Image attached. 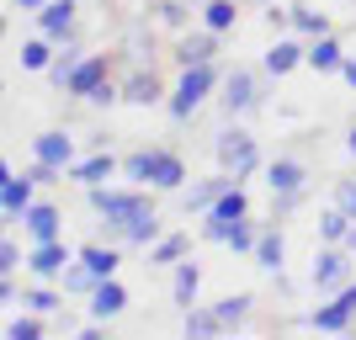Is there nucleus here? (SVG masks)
I'll return each mask as SVG.
<instances>
[{
    "instance_id": "f257e3e1",
    "label": "nucleus",
    "mask_w": 356,
    "mask_h": 340,
    "mask_svg": "<svg viewBox=\"0 0 356 340\" xmlns=\"http://www.w3.org/2000/svg\"><path fill=\"white\" fill-rule=\"evenodd\" d=\"M122 176L134 186H149V192H181L186 186V160L176 149H134V154H122Z\"/></svg>"
},
{
    "instance_id": "f03ea898",
    "label": "nucleus",
    "mask_w": 356,
    "mask_h": 340,
    "mask_svg": "<svg viewBox=\"0 0 356 340\" xmlns=\"http://www.w3.org/2000/svg\"><path fill=\"white\" fill-rule=\"evenodd\" d=\"M86 202H90V213L102 218V229H118V223H128L134 213H149V192L144 186H112V181H102V186H86Z\"/></svg>"
},
{
    "instance_id": "7ed1b4c3",
    "label": "nucleus",
    "mask_w": 356,
    "mask_h": 340,
    "mask_svg": "<svg viewBox=\"0 0 356 340\" xmlns=\"http://www.w3.org/2000/svg\"><path fill=\"white\" fill-rule=\"evenodd\" d=\"M218 86H223V80H218V70H213V64H186V70L176 74L170 96H165L170 118H176V122H192V112H197L202 102H208V96H213Z\"/></svg>"
},
{
    "instance_id": "20e7f679",
    "label": "nucleus",
    "mask_w": 356,
    "mask_h": 340,
    "mask_svg": "<svg viewBox=\"0 0 356 340\" xmlns=\"http://www.w3.org/2000/svg\"><path fill=\"white\" fill-rule=\"evenodd\" d=\"M213 154H218V170H229L234 181H250L255 170H261V144H255V133H250V128H239L234 118H229V128L218 133Z\"/></svg>"
},
{
    "instance_id": "39448f33",
    "label": "nucleus",
    "mask_w": 356,
    "mask_h": 340,
    "mask_svg": "<svg viewBox=\"0 0 356 340\" xmlns=\"http://www.w3.org/2000/svg\"><path fill=\"white\" fill-rule=\"evenodd\" d=\"M250 218V197H245V181H234L229 192L218 197V202L202 213V239H213V245H229V234H234V223Z\"/></svg>"
},
{
    "instance_id": "423d86ee",
    "label": "nucleus",
    "mask_w": 356,
    "mask_h": 340,
    "mask_svg": "<svg viewBox=\"0 0 356 340\" xmlns=\"http://www.w3.org/2000/svg\"><path fill=\"white\" fill-rule=\"evenodd\" d=\"M309 330H319V335H346V330H356V282H346L341 293H330V303H319V309L309 314Z\"/></svg>"
},
{
    "instance_id": "0eeeda50",
    "label": "nucleus",
    "mask_w": 356,
    "mask_h": 340,
    "mask_svg": "<svg viewBox=\"0 0 356 340\" xmlns=\"http://www.w3.org/2000/svg\"><path fill=\"white\" fill-rule=\"evenodd\" d=\"M309 282H314V293H341L351 282V250L346 245H319V255L309 266Z\"/></svg>"
},
{
    "instance_id": "6e6552de",
    "label": "nucleus",
    "mask_w": 356,
    "mask_h": 340,
    "mask_svg": "<svg viewBox=\"0 0 356 340\" xmlns=\"http://www.w3.org/2000/svg\"><path fill=\"white\" fill-rule=\"evenodd\" d=\"M218 102L229 118H245V112H255L261 106V80H255V70H229L218 86Z\"/></svg>"
},
{
    "instance_id": "1a4fd4ad",
    "label": "nucleus",
    "mask_w": 356,
    "mask_h": 340,
    "mask_svg": "<svg viewBox=\"0 0 356 340\" xmlns=\"http://www.w3.org/2000/svg\"><path fill=\"white\" fill-rule=\"evenodd\" d=\"M74 255H80V250H70L64 239H43V245H32V250H27V271L38 282H59Z\"/></svg>"
},
{
    "instance_id": "9d476101",
    "label": "nucleus",
    "mask_w": 356,
    "mask_h": 340,
    "mask_svg": "<svg viewBox=\"0 0 356 340\" xmlns=\"http://www.w3.org/2000/svg\"><path fill=\"white\" fill-rule=\"evenodd\" d=\"M32 186H38V181H32V176H16L11 165L0 170V218H6V223H22V213L38 202Z\"/></svg>"
},
{
    "instance_id": "9b49d317",
    "label": "nucleus",
    "mask_w": 356,
    "mask_h": 340,
    "mask_svg": "<svg viewBox=\"0 0 356 340\" xmlns=\"http://www.w3.org/2000/svg\"><path fill=\"white\" fill-rule=\"evenodd\" d=\"M218 38H223V32H213V27H202V32H181L176 48H170L176 70H186V64H213V59H218Z\"/></svg>"
},
{
    "instance_id": "f8f14e48",
    "label": "nucleus",
    "mask_w": 356,
    "mask_h": 340,
    "mask_svg": "<svg viewBox=\"0 0 356 340\" xmlns=\"http://www.w3.org/2000/svg\"><path fill=\"white\" fill-rule=\"evenodd\" d=\"M106 80H112V59H106V54H86V59L74 64V74L64 80V90L80 96V102H90V90H102Z\"/></svg>"
},
{
    "instance_id": "ddd939ff",
    "label": "nucleus",
    "mask_w": 356,
    "mask_h": 340,
    "mask_svg": "<svg viewBox=\"0 0 356 340\" xmlns=\"http://www.w3.org/2000/svg\"><path fill=\"white\" fill-rule=\"evenodd\" d=\"M160 234H165V229H160V213H154V207H149V213H134V218L118 223V229H106V239L122 245V250H134V245H144V250H149Z\"/></svg>"
},
{
    "instance_id": "4468645a",
    "label": "nucleus",
    "mask_w": 356,
    "mask_h": 340,
    "mask_svg": "<svg viewBox=\"0 0 356 340\" xmlns=\"http://www.w3.org/2000/svg\"><path fill=\"white\" fill-rule=\"evenodd\" d=\"M32 160H43V165H54V170L70 176V165H74V133H64V128L38 133V138H32Z\"/></svg>"
},
{
    "instance_id": "2eb2a0df",
    "label": "nucleus",
    "mask_w": 356,
    "mask_h": 340,
    "mask_svg": "<svg viewBox=\"0 0 356 340\" xmlns=\"http://www.w3.org/2000/svg\"><path fill=\"white\" fill-rule=\"evenodd\" d=\"M122 102L128 106H154V102H165V86H160V74H154V64H134V70L122 74Z\"/></svg>"
},
{
    "instance_id": "dca6fc26",
    "label": "nucleus",
    "mask_w": 356,
    "mask_h": 340,
    "mask_svg": "<svg viewBox=\"0 0 356 340\" xmlns=\"http://www.w3.org/2000/svg\"><path fill=\"white\" fill-rule=\"evenodd\" d=\"M112 176H122V160L112 149H96V154L70 165V181H80V186H102V181H112Z\"/></svg>"
},
{
    "instance_id": "f3484780",
    "label": "nucleus",
    "mask_w": 356,
    "mask_h": 340,
    "mask_svg": "<svg viewBox=\"0 0 356 340\" xmlns=\"http://www.w3.org/2000/svg\"><path fill=\"white\" fill-rule=\"evenodd\" d=\"M22 229H27L32 245H43V239H64V213L54 202H32L22 213Z\"/></svg>"
},
{
    "instance_id": "a211bd4d",
    "label": "nucleus",
    "mask_w": 356,
    "mask_h": 340,
    "mask_svg": "<svg viewBox=\"0 0 356 340\" xmlns=\"http://www.w3.org/2000/svg\"><path fill=\"white\" fill-rule=\"evenodd\" d=\"M303 59H309V43H303V38H277V43L266 48V59H261V70L282 80V74H293V70H298Z\"/></svg>"
},
{
    "instance_id": "6ab92c4d",
    "label": "nucleus",
    "mask_w": 356,
    "mask_h": 340,
    "mask_svg": "<svg viewBox=\"0 0 356 340\" xmlns=\"http://www.w3.org/2000/svg\"><path fill=\"white\" fill-rule=\"evenodd\" d=\"M197 293H202V266L186 255V261H176V266H170V303H176V309H192Z\"/></svg>"
},
{
    "instance_id": "aec40b11",
    "label": "nucleus",
    "mask_w": 356,
    "mask_h": 340,
    "mask_svg": "<svg viewBox=\"0 0 356 340\" xmlns=\"http://www.w3.org/2000/svg\"><path fill=\"white\" fill-rule=\"evenodd\" d=\"M86 303H90V319H118V314L128 309V287H122L118 277H102Z\"/></svg>"
},
{
    "instance_id": "412c9836",
    "label": "nucleus",
    "mask_w": 356,
    "mask_h": 340,
    "mask_svg": "<svg viewBox=\"0 0 356 340\" xmlns=\"http://www.w3.org/2000/svg\"><path fill=\"white\" fill-rule=\"evenodd\" d=\"M309 64L314 74H341V64H346V48H341V38L335 32H325V38H309Z\"/></svg>"
},
{
    "instance_id": "4be33fe9",
    "label": "nucleus",
    "mask_w": 356,
    "mask_h": 340,
    "mask_svg": "<svg viewBox=\"0 0 356 340\" xmlns=\"http://www.w3.org/2000/svg\"><path fill=\"white\" fill-rule=\"evenodd\" d=\"M229 186H234V176H229V170H218V176H208V181H197L192 192H186V218H202V213H208V207L218 202Z\"/></svg>"
},
{
    "instance_id": "5701e85b",
    "label": "nucleus",
    "mask_w": 356,
    "mask_h": 340,
    "mask_svg": "<svg viewBox=\"0 0 356 340\" xmlns=\"http://www.w3.org/2000/svg\"><path fill=\"white\" fill-rule=\"evenodd\" d=\"M74 16H80V6H74V0H48L43 11H38V32H48V38H70L74 32Z\"/></svg>"
},
{
    "instance_id": "b1692460",
    "label": "nucleus",
    "mask_w": 356,
    "mask_h": 340,
    "mask_svg": "<svg viewBox=\"0 0 356 340\" xmlns=\"http://www.w3.org/2000/svg\"><path fill=\"white\" fill-rule=\"evenodd\" d=\"M186 255H192V234L170 229V234H160L154 245H149V266H176V261H186Z\"/></svg>"
},
{
    "instance_id": "393cba45",
    "label": "nucleus",
    "mask_w": 356,
    "mask_h": 340,
    "mask_svg": "<svg viewBox=\"0 0 356 340\" xmlns=\"http://www.w3.org/2000/svg\"><path fill=\"white\" fill-rule=\"evenodd\" d=\"M282 255H287V245H282V229H277V223H266V229H261V239H255V266L261 271H282Z\"/></svg>"
},
{
    "instance_id": "a878e982",
    "label": "nucleus",
    "mask_w": 356,
    "mask_h": 340,
    "mask_svg": "<svg viewBox=\"0 0 356 340\" xmlns=\"http://www.w3.org/2000/svg\"><path fill=\"white\" fill-rule=\"evenodd\" d=\"M80 261H86L96 277H118V266H122V245H112V239H96V245H86V250H80Z\"/></svg>"
},
{
    "instance_id": "bb28decb",
    "label": "nucleus",
    "mask_w": 356,
    "mask_h": 340,
    "mask_svg": "<svg viewBox=\"0 0 356 340\" xmlns=\"http://www.w3.org/2000/svg\"><path fill=\"white\" fill-rule=\"evenodd\" d=\"M54 54H59V38L38 32V38H27V43H22V70H32V74H48Z\"/></svg>"
},
{
    "instance_id": "cd10ccee",
    "label": "nucleus",
    "mask_w": 356,
    "mask_h": 340,
    "mask_svg": "<svg viewBox=\"0 0 356 340\" xmlns=\"http://www.w3.org/2000/svg\"><path fill=\"white\" fill-rule=\"evenodd\" d=\"M80 59H86V54H80V43H74V32H70V38L59 43V54H54V64H48V86L64 90V80L74 74V64H80Z\"/></svg>"
},
{
    "instance_id": "c85d7f7f",
    "label": "nucleus",
    "mask_w": 356,
    "mask_h": 340,
    "mask_svg": "<svg viewBox=\"0 0 356 340\" xmlns=\"http://www.w3.org/2000/svg\"><path fill=\"white\" fill-rule=\"evenodd\" d=\"M351 213H346V207H335L330 202L325 213H319V245H346V234H351Z\"/></svg>"
},
{
    "instance_id": "c756f323",
    "label": "nucleus",
    "mask_w": 356,
    "mask_h": 340,
    "mask_svg": "<svg viewBox=\"0 0 356 340\" xmlns=\"http://www.w3.org/2000/svg\"><path fill=\"white\" fill-rule=\"evenodd\" d=\"M293 32L298 38H325V32H335V27H330L325 11H314L309 0H293Z\"/></svg>"
},
{
    "instance_id": "7c9ffc66",
    "label": "nucleus",
    "mask_w": 356,
    "mask_h": 340,
    "mask_svg": "<svg viewBox=\"0 0 356 340\" xmlns=\"http://www.w3.org/2000/svg\"><path fill=\"white\" fill-rule=\"evenodd\" d=\"M197 11H202V27H213V32H234V22H239V0H202Z\"/></svg>"
},
{
    "instance_id": "2f4dec72",
    "label": "nucleus",
    "mask_w": 356,
    "mask_h": 340,
    "mask_svg": "<svg viewBox=\"0 0 356 340\" xmlns=\"http://www.w3.org/2000/svg\"><path fill=\"white\" fill-rule=\"evenodd\" d=\"M250 303H255L250 293H229V298H218V303H213V314H218V325H223V335L245 325V314H250Z\"/></svg>"
},
{
    "instance_id": "473e14b6",
    "label": "nucleus",
    "mask_w": 356,
    "mask_h": 340,
    "mask_svg": "<svg viewBox=\"0 0 356 340\" xmlns=\"http://www.w3.org/2000/svg\"><path fill=\"white\" fill-rule=\"evenodd\" d=\"M96 282H102V277H96V271H90L86 261H80V255H74L70 266H64L59 287H64V293H80V298H90V293H96Z\"/></svg>"
},
{
    "instance_id": "72a5a7b5",
    "label": "nucleus",
    "mask_w": 356,
    "mask_h": 340,
    "mask_svg": "<svg viewBox=\"0 0 356 340\" xmlns=\"http://www.w3.org/2000/svg\"><path fill=\"white\" fill-rule=\"evenodd\" d=\"M181 330H186V335H223V325H218V314L213 309H181Z\"/></svg>"
},
{
    "instance_id": "f704fd0d",
    "label": "nucleus",
    "mask_w": 356,
    "mask_h": 340,
    "mask_svg": "<svg viewBox=\"0 0 356 340\" xmlns=\"http://www.w3.org/2000/svg\"><path fill=\"white\" fill-rule=\"evenodd\" d=\"M48 330H43V314H32V309H22L11 319V325H6V340H43Z\"/></svg>"
},
{
    "instance_id": "c9c22d12",
    "label": "nucleus",
    "mask_w": 356,
    "mask_h": 340,
    "mask_svg": "<svg viewBox=\"0 0 356 340\" xmlns=\"http://www.w3.org/2000/svg\"><path fill=\"white\" fill-rule=\"evenodd\" d=\"M22 309H32V314H54V309H64V298L48 287V282H38V287H27L22 293Z\"/></svg>"
},
{
    "instance_id": "e433bc0d",
    "label": "nucleus",
    "mask_w": 356,
    "mask_h": 340,
    "mask_svg": "<svg viewBox=\"0 0 356 340\" xmlns=\"http://www.w3.org/2000/svg\"><path fill=\"white\" fill-rule=\"evenodd\" d=\"M255 239H261V223L239 218V223H234V234H229V250H239V255H255Z\"/></svg>"
},
{
    "instance_id": "4c0bfd02",
    "label": "nucleus",
    "mask_w": 356,
    "mask_h": 340,
    "mask_svg": "<svg viewBox=\"0 0 356 340\" xmlns=\"http://www.w3.org/2000/svg\"><path fill=\"white\" fill-rule=\"evenodd\" d=\"M186 0H154V22H160V27H186Z\"/></svg>"
},
{
    "instance_id": "58836bf2",
    "label": "nucleus",
    "mask_w": 356,
    "mask_h": 340,
    "mask_svg": "<svg viewBox=\"0 0 356 340\" xmlns=\"http://www.w3.org/2000/svg\"><path fill=\"white\" fill-rule=\"evenodd\" d=\"M22 261H27V255H22V245H16V239H0V271H16Z\"/></svg>"
},
{
    "instance_id": "ea45409f",
    "label": "nucleus",
    "mask_w": 356,
    "mask_h": 340,
    "mask_svg": "<svg viewBox=\"0 0 356 340\" xmlns=\"http://www.w3.org/2000/svg\"><path fill=\"white\" fill-rule=\"evenodd\" d=\"M27 176L38 181V186H54V181H64V170H54V165H43V160H32V165H27Z\"/></svg>"
},
{
    "instance_id": "a19ab883",
    "label": "nucleus",
    "mask_w": 356,
    "mask_h": 340,
    "mask_svg": "<svg viewBox=\"0 0 356 340\" xmlns=\"http://www.w3.org/2000/svg\"><path fill=\"white\" fill-rule=\"evenodd\" d=\"M335 207H346L356 218V181H335Z\"/></svg>"
},
{
    "instance_id": "79ce46f5",
    "label": "nucleus",
    "mask_w": 356,
    "mask_h": 340,
    "mask_svg": "<svg viewBox=\"0 0 356 340\" xmlns=\"http://www.w3.org/2000/svg\"><path fill=\"white\" fill-rule=\"evenodd\" d=\"M118 16H154V0H112Z\"/></svg>"
},
{
    "instance_id": "37998d69",
    "label": "nucleus",
    "mask_w": 356,
    "mask_h": 340,
    "mask_svg": "<svg viewBox=\"0 0 356 340\" xmlns=\"http://www.w3.org/2000/svg\"><path fill=\"white\" fill-rule=\"evenodd\" d=\"M0 303H16V282H11V271H0Z\"/></svg>"
},
{
    "instance_id": "c03bdc74",
    "label": "nucleus",
    "mask_w": 356,
    "mask_h": 340,
    "mask_svg": "<svg viewBox=\"0 0 356 340\" xmlns=\"http://www.w3.org/2000/svg\"><path fill=\"white\" fill-rule=\"evenodd\" d=\"M102 330H106V319H90V325H80V340H102Z\"/></svg>"
},
{
    "instance_id": "a18cd8bd",
    "label": "nucleus",
    "mask_w": 356,
    "mask_h": 340,
    "mask_svg": "<svg viewBox=\"0 0 356 340\" xmlns=\"http://www.w3.org/2000/svg\"><path fill=\"white\" fill-rule=\"evenodd\" d=\"M341 80H346V86L356 90V59H351V54H346V64H341Z\"/></svg>"
},
{
    "instance_id": "49530a36",
    "label": "nucleus",
    "mask_w": 356,
    "mask_h": 340,
    "mask_svg": "<svg viewBox=\"0 0 356 340\" xmlns=\"http://www.w3.org/2000/svg\"><path fill=\"white\" fill-rule=\"evenodd\" d=\"M11 6H16V11H27V16H38V11L48 6V0H11Z\"/></svg>"
},
{
    "instance_id": "de8ad7c7",
    "label": "nucleus",
    "mask_w": 356,
    "mask_h": 340,
    "mask_svg": "<svg viewBox=\"0 0 356 340\" xmlns=\"http://www.w3.org/2000/svg\"><path fill=\"white\" fill-rule=\"evenodd\" d=\"M346 154L356 160V122H351V133H346Z\"/></svg>"
},
{
    "instance_id": "09e8293b",
    "label": "nucleus",
    "mask_w": 356,
    "mask_h": 340,
    "mask_svg": "<svg viewBox=\"0 0 356 340\" xmlns=\"http://www.w3.org/2000/svg\"><path fill=\"white\" fill-rule=\"evenodd\" d=\"M346 250H351V255H356V223H351V234H346Z\"/></svg>"
},
{
    "instance_id": "8fccbe9b",
    "label": "nucleus",
    "mask_w": 356,
    "mask_h": 340,
    "mask_svg": "<svg viewBox=\"0 0 356 340\" xmlns=\"http://www.w3.org/2000/svg\"><path fill=\"white\" fill-rule=\"evenodd\" d=\"M197 6H202V0H197Z\"/></svg>"
}]
</instances>
